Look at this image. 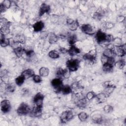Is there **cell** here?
<instances>
[{"label": "cell", "mask_w": 126, "mask_h": 126, "mask_svg": "<svg viewBox=\"0 0 126 126\" xmlns=\"http://www.w3.org/2000/svg\"><path fill=\"white\" fill-rule=\"evenodd\" d=\"M13 41L16 43H20V44H24L25 43L26 41V38L24 34H17L14 39Z\"/></svg>", "instance_id": "18"}, {"label": "cell", "mask_w": 126, "mask_h": 126, "mask_svg": "<svg viewBox=\"0 0 126 126\" xmlns=\"http://www.w3.org/2000/svg\"><path fill=\"white\" fill-rule=\"evenodd\" d=\"M63 69L61 68H58L56 71V74L58 78H62V75H63Z\"/></svg>", "instance_id": "46"}, {"label": "cell", "mask_w": 126, "mask_h": 126, "mask_svg": "<svg viewBox=\"0 0 126 126\" xmlns=\"http://www.w3.org/2000/svg\"><path fill=\"white\" fill-rule=\"evenodd\" d=\"M25 53H26V55L27 57V58L29 60H32L35 54L33 51V50L32 49H28L26 50L25 49Z\"/></svg>", "instance_id": "32"}, {"label": "cell", "mask_w": 126, "mask_h": 126, "mask_svg": "<svg viewBox=\"0 0 126 126\" xmlns=\"http://www.w3.org/2000/svg\"><path fill=\"white\" fill-rule=\"evenodd\" d=\"M113 110V107L110 105H107L104 106L103 108L104 111L106 113H109L111 112Z\"/></svg>", "instance_id": "42"}, {"label": "cell", "mask_w": 126, "mask_h": 126, "mask_svg": "<svg viewBox=\"0 0 126 126\" xmlns=\"http://www.w3.org/2000/svg\"><path fill=\"white\" fill-rule=\"evenodd\" d=\"M42 107L35 105L32 109H31L30 115L31 116L35 118H39L42 114Z\"/></svg>", "instance_id": "10"}, {"label": "cell", "mask_w": 126, "mask_h": 126, "mask_svg": "<svg viewBox=\"0 0 126 126\" xmlns=\"http://www.w3.org/2000/svg\"><path fill=\"white\" fill-rule=\"evenodd\" d=\"M117 21L119 22H123L125 20V17L123 15H119V16L117 17Z\"/></svg>", "instance_id": "49"}, {"label": "cell", "mask_w": 126, "mask_h": 126, "mask_svg": "<svg viewBox=\"0 0 126 126\" xmlns=\"http://www.w3.org/2000/svg\"><path fill=\"white\" fill-rule=\"evenodd\" d=\"M112 49L114 54L119 57H123L126 54V47L125 45L123 44L120 46H113Z\"/></svg>", "instance_id": "8"}, {"label": "cell", "mask_w": 126, "mask_h": 126, "mask_svg": "<svg viewBox=\"0 0 126 126\" xmlns=\"http://www.w3.org/2000/svg\"><path fill=\"white\" fill-rule=\"evenodd\" d=\"M78 117L81 122H85L87 120L88 118V115L86 113L82 112L78 114Z\"/></svg>", "instance_id": "35"}, {"label": "cell", "mask_w": 126, "mask_h": 126, "mask_svg": "<svg viewBox=\"0 0 126 126\" xmlns=\"http://www.w3.org/2000/svg\"><path fill=\"white\" fill-rule=\"evenodd\" d=\"M11 24L10 25H3L1 26L0 28V33L5 35L10 33V26Z\"/></svg>", "instance_id": "23"}, {"label": "cell", "mask_w": 126, "mask_h": 126, "mask_svg": "<svg viewBox=\"0 0 126 126\" xmlns=\"http://www.w3.org/2000/svg\"><path fill=\"white\" fill-rule=\"evenodd\" d=\"M1 3L3 5V6L6 9L9 8L10 7L11 5V1L8 0H4V1H3L2 3Z\"/></svg>", "instance_id": "44"}, {"label": "cell", "mask_w": 126, "mask_h": 126, "mask_svg": "<svg viewBox=\"0 0 126 126\" xmlns=\"http://www.w3.org/2000/svg\"><path fill=\"white\" fill-rule=\"evenodd\" d=\"M86 62L90 64H93L96 62V53L95 50H92L83 56Z\"/></svg>", "instance_id": "1"}, {"label": "cell", "mask_w": 126, "mask_h": 126, "mask_svg": "<svg viewBox=\"0 0 126 126\" xmlns=\"http://www.w3.org/2000/svg\"><path fill=\"white\" fill-rule=\"evenodd\" d=\"M44 97V95L41 93H38L36 94L33 98V102L35 105L42 107Z\"/></svg>", "instance_id": "9"}, {"label": "cell", "mask_w": 126, "mask_h": 126, "mask_svg": "<svg viewBox=\"0 0 126 126\" xmlns=\"http://www.w3.org/2000/svg\"><path fill=\"white\" fill-rule=\"evenodd\" d=\"M33 30L35 32H40L44 27V23L42 21H38L32 25Z\"/></svg>", "instance_id": "15"}, {"label": "cell", "mask_w": 126, "mask_h": 126, "mask_svg": "<svg viewBox=\"0 0 126 126\" xmlns=\"http://www.w3.org/2000/svg\"><path fill=\"white\" fill-rule=\"evenodd\" d=\"M93 121L97 124H100L102 123L103 122V118L101 116H98V115H95L92 118Z\"/></svg>", "instance_id": "39"}, {"label": "cell", "mask_w": 126, "mask_h": 126, "mask_svg": "<svg viewBox=\"0 0 126 126\" xmlns=\"http://www.w3.org/2000/svg\"><path fill=\"white\" fill-rule=\"evenodd\" d=\"M48 40L50 44H54L56 43L58 40V36L53 32L49 33L48 35Z\"/></svg>", "instance_id": "19"}, {"label": "cell", "mask_w": 126, "mask_h": 126, "mask_svg": "<svg viewBox=\"0 0 126 126\" xmlns=\"http://www.w3.org/2000/svg\"><path fill=\"white\" fill-rule=\"evenodd\" d=\"M115 66L118 68V69H123L124 68V67L125 66L126 63H125V61L123 60H120L119 61H118L117 62H116L115 63Z\"/></svg>", "instance_id": "34"}, {"label": "cell", "mask_w": 126, "mask_h": 126, "mask_svg": "<svg viewBox=\"0 0 126 126\" xmlns=\"http://www.w3.org/2000/svg\"><path fill=\"white\" fill-rule=\"evenodd\" d=\"M74 21V20H73L72 19H70V18H69V19H67L66 20V23L68 25H69L71 24H72Z\"/></svg>", "instance_id": "52"}, {"label": "cell", "mask_w": 126, "mask_h": 126, "mask_svg": "<svg viewBox=\"0 0 126 126\" xmlns=\"http://www.w3.org/2000/svg\"><path fill=\"white\" fill-rule=\"evenodd\" d=\"M0 77L3 82H7L9 78V73L6 70H1L0 72Z\"/></svg>", "instance_id": "24"}, {"label": "cell", "mask_w": 126, "mask_h": 126, "mask_svg": "<svg viewBox=\"0 0 126 126\" xmlns=\"http://www.w3.org/2000/svg\"><path fill=\"white\" fill-rule=\"evenodd\" d=\"M10 41L9 39L5 37L4 35L0 33V44L1 47H6L10 44Z\"/></svg>", "instance_id": "21"}, {"label": "cell", "mask_w": 126, "mask_h": 126, "mask_svg": "<svg viewBox=\"0 0 126 126\" xmlns=\"http://www.w3.org/2000/svg\"><path fill=\"white\" fill-rule=\"evenodd\" d=\"M25 79H26L22 75H21L20 76H19L15 78V83L17 85L20 86L24 83Z\"/></svg>", "instance_id": "31"}, {"label": "cell", "mask_w": 126, "mask_h": 126, "mask_svg": "<svg viewBox=\"0 0 126 126\" xmlns=\"http://www.w3.org/2000/svg\"><path fill=\"white\" fill-rule=\"evenodd\" d=\"M1 110L3 113H7L9 112L11 109V104L9 100L4 99L0 103Z\"/></svg>", "instance_id": "11"}, {"label": "cell", "mask_w": 126, "mask_h": 126, "mask_svg": "<svg viewBox=\"0 0 126 126\" xmlns=\"http://www.w3.org/2000/svg\"><path fill=\"white\" fill-rule=\"evenodd\" d=\"M114 26V25L113 24V23L111 22H107L103 25V27H104L103 28L105 29H110L113 28Z\"/></svg>", "instance_id": "45"}, {"label": "cell", "mask_w": 126, "mask_h": 126, "mask_svg": "<svg viewBox=\"0 0 126 126\" xmlns=\"http://www.w3.org/2000/svg\"><path fill=\"white\" fill-rule=\"evenodd\" d=\"M68 53L70 56H73L80 53V50L78 48L75 46L74 45H71L70 48L68 50Z\"/></svg>", "instance_id": "20"}, {"label": "cell", "mask_w": 126, "mask_h": 126, "mask_svg": "<svg viewBox=\"0 0 126 126\" xmlns=\"http://www.w3.org/2000/svg\"><path fill=\"white\" fill-rule=\"evenodd\" d=\"M72 90L71 88V86L68 85H63L61 90L60 92H62V94H70L72 92Z\"/></svg>", "instance_id": "25"}, {"label": "cell", "mask_w": 126, "mask_h": 126, "mask_svg": "<svg viewBox=\"0 0 126 126\" xmlns=\"http://www.w3.org/2000/svg\"><path fill=\"white\" fill-rule=\"evenodd\" d=\"M39 73L41 76H47L49 73V70L48 68L45 67H41L39 70Z\"/></svg>", "instance_id": "29"}, {"label": "cell", "mask_w": 126, "mask_h": 126, "mask_svg": "<svg viewBox=\"0 0 126 126\" xmlns=\"http://www.w3.org/2000/svg\"><path fill=\"white\" fill-rule=\"evenodd\" d=\"M113 68V65L109 64L107 63H103L102 65V70L104 72L106 73H109L112 71Z\"/></svg>", "instance_id": "27"}, {"label": "cell", "mask_w": 126, "mask_h": 126, "mask_svg": "<svg viewBox=\"0 0 126 126\" xmlns=\"http://www.w3.org/2000/svg\"><path fill=\"white\" fill-rule=\"evenodd\" d=\"M106 35L104 32L101 30H99L95 34V39L98 44H103L106 42Z\"/></svg>", "instance_id": "7"}, {"label": "cell", "mask_w": 126, "mask_h": 126, "mask_svg": "<svg viewBox=\"0 0 126 126\" xmlns=\"http://www.w3.org/2000/svg\"><path fill=\"white\" fill-rule=\"evenodd\" d=\"M73 118V112L71 110H66L62 112L60 116V120L62 123H66Z\"/></svg>", "instance_id": "4"}, {"label": "cell", "mask_w": 126, "mask_h": 126, "mask_svg": "<svg viewBox=\"0 0 126 126\" xmlns=\"http://www.w3.org/2000/svg\"><path fill=\"white\" fill-rule=\"evenodd\" d=\"M77 38L75 34H72L69 35L67 38L68 43L71 45H73L77 41Z\"/></svg>", "instance_id": "30"}, {"label": "cell", "mask_w": 126, "mask_h": 126, "mask_svg": "<svg viewBox=\"0 0 126 126\" xmlns=\"http://www.w3.org/2000/svg\"><path fill=\"white\" fill-rule=\"evenodd\" d=\"M48 56L50 58H51L52 59H58L60 57L59 53L55 50L50 51L48 53Z\"/></svg>", "instance_id": "37"}, {"label": "cell", "mask_w": 126, "mask_h": 126, "mask_svg": "<svg viewBox=\"0 0 126 126\" xmlns=\"http://www.w3.org/2000/svg\"><path fill=\"white\" fill-rule=\"evenodd\" d=\"M79 26V25L78 21L77 20H75V21L74 20V21L72 24L68 25V27H69V29H70V30H71L72 31H74L77 30V29L78 28Z\"/></svg>", "instance_id": "38"}, {"label": "cell", "mask_w": 126, "mask_h": 126, "mask_svg": "<svg viewBox=\"0 0 126 126\" xmlns=\"http://www.w3.org/2000/svg\"><path fill=\"white\" fill-rule=\"evenodd\" d=\"M0 12L1 13H3V12H4L5 11H6V9L3 6V5L0 3Z\"/></svg>", "instance_id": "51"}, {"label": "cell", "mask_w": 126, "mask_h": 126, "mask_svg": "<svg viewBox=\"0 0 126 126\" xmlns=\"http://www.w3.org/2000/svg\"><path fill=\"white\" fill-rule=\"evenodd\" d=\"M70 71H69V70L67 68L63 69L62 77L64 78H68L70 77Z\"/></svg>", "instance_id": "40"}, {"label": "cell", "mask_w": 126, "mask_h": 126, "mask_svg": "<svg viewBox=\"0 0 126 126\" xmlns=\"http://www.w3.org/2000/svg\"><path fill=\"white\" fill-rule=\"evenodd\" d=\"M113 39H114V37H113V36L111 34H107V35H106V42L109 43V42H112Z\"/></svg>", "instance_id": "48"}, {"label": "cell", "mask_w": 126, "mask_h": 126, "mask_svg": "<svg viewBox=\"0 0 126 126\" xmlns=\"http://www.w3.org/2000/svg\"><path fill=\"white\" fill-rule=\"evenodd\" d=\"M81 29L83 32L89 35H93L95 32L94 27L89 24H83L82 25Z\"/></svg>", "instance_id": "6"}, {"label": "cell", "mask_w": 126, "mask_h": 126, "mask_svg": "<svg viewBox=\"0 0 126 126\" xmlns=\"http://www.w3.org/2000/svg\"><path fill=\"white\" fill-rule=\"evenodd\" d=\"M104 14L105 11H104V10L102 9H99L94 13L93 16L94 19L97 20H100V19H102L104 16Z\"/></svg>", "instance_id": "16"}, {"label": "cell", "mask_w": 126, "mask_h": 126, "mask_svg": "<svg viewBox=\"0 0 126 126\" xmlns=\"http://www.w3.org/2000/svg\"><path fill=\"white\" fill-rule=\"evenodd\" d=\"M115 88H116V86H114V85H113V84L107 86L105 87V89H104L103 93L106 96V97H108L113 93V92L114 91Z\"/></svg>", "instance_id": "14"}, {"label": "cell", "mask_w": 126, "mask_h": 126, "mask_svg": "<svg viewBox=\"0 0 126 126\" xmlns=\"http://www.w3.org/2000/svg\"><path fill=\"white\" fill-rule=\"evenodd\" d=\"M107 63L114 65V64L115 63V59L113 58V57H109V58L108 57L107 58Z\"/></svg>", "instance_id": "47"}, {"label": "cell", "mask_w": 126, "mask_h": 126, "mask_svg": "<svg viewBox=\"0 0 126 126\" xmlns=\"http://www.w3.org/2000/svg\"><path fill=\"white\" fill-rule=\"evenodd\" d=\"M32 79L33 81L36 83H39L42 81V78L40 75H34L32 77Z\"/></svg>", "instance_id": "43"}, {"label": "cell", "mask_w": 126, "mask_h": 126, "mask_svg": "<svg viewBox=\"0 0 126 126\" xmlns=\"http://www.w3.org/2000/svg\"><path fill=\"white\" fill-rule=\"evenodd\" d=\"M95 97L96 98L97 101L98 103H103L105 102L107 98L103 92L99 93L98 94H96Z\"/></svg>", "instance_id": "26"}, {"label": "cell", "mask_w": 126, "mask_h": 126, "mask_svg": "<svg viewBox=\"0 0 126 126\" xmlns=\"http://www.w3.org/2000/svg\"><path fill=\"white\" fill-rule=\"evenodd\" d=\"M103 55L107 57H112L114 54V52L112 49V48H106L103 52Z\"/></svg>", "instance_id": "28"}, {"label": "cell", "mask_w": 126, "mask_h": 126, "mask_svg": "<svg viewBox=\"0 0 126 126\" xmlns=\"http://www.w3.org/2000/svg\"><path fill=\"white\" fill-rule=\"evenodd\" d=\"M95 95H96V94H95L94 92L91 91V92H88L87 94L86 98H87V99L88 100H91L92 99H93V98L95 97Z\"/></svg>", "instance_id": "41"}, {"label": "cell", "mask_w": 126, "mask_h": 126, "mask_svg": "<svg viewBox=\"0 0 126 126\" xmlns=\"http://www.w3.org/2000/svg\"><path fill=\"white\" fill-rule=\"evenodd\" d=\"M51 84L54 89L56 90L57 93H60L61 92V90L63 86L62 78L58 77L54 78L51 81Z\"/></svg>", "instance_id": "5"}, {"label": "cell", "mask_w": 126, "mask_h": 126, "mask_svg": "<svg viewBox=\"0 0 126 126\" xmlns=\"http://www.w3.org/2000/svg\"><path fill=\"white\" fill-rule=\"evenodd\" d=\"M13 51L18 58H20L25 52V49L22 46H17L14 48Z\"/></svg>", "instance_id": "22"}, {"label": "cell", "mask_w": 126, "mask_h": 126, "mask_svg": "<svg viewBox=\"0 0 126 126\" xmlns=\"http://www.w3.org/2000/svg\"><path fill=\"white\" fill-rule=\"evenodd\" d=\"M31 111V108L30 106L25 103H21L17 109V113L19 115L24 116L27 114H30Z\"/></svg>", "instance_id": "3"}, {"label": "cell", "mask_w": 126, "mask_h": 126, "mask_svg": "<svg viewBox=\"0 0 126 126\" xmlns=\"http://www.w3.org/2000/svg\"><path fill=\"white\" fill-rule=\"evenodd\" d=\"M112 42L114 46H120L123 45L122 39L119 37L114 38Z\"/></svg>", "instance_id": "36"}, {"label": "cell", "mask_w": 126, "mask_h": 126, "mask_svg": "<svg viewBox=\"0 0 126 126\" xmlns=\"http://www.w3.org/2000/svg\"><path fill=\"white\" fill-rule=\"evenodd\" d=\"M59 50H60V52L61 53H63V54H64V53H66L68 52V50H67L66 49H65V48H63V47L60 48Z\"/></svg>", "instance_id": "50"}, {"label": "cell", "mask_w": 126, "mask_h": 126, "mask_svg": "<svg viewBox=\"0 0 126 126\" xmlns=\"http://www.w3.org/2000/svg\"><path fill=\"white\" fill-rule=\"evenodd\" d=\"M50 5L45 3H43L41 5L39 10V13H38L39 16H42L44 14L48 13L50 11Z\"/></svg>", "instance_id": "13"}, {"label": "cell", "mask_w": 126, "mask_h": 126, "mask_svg": "<svg viewBox=\"0 0 126 126\" xmlns=\"http://www.w3.org/2000/svg\"><path fill=\"white\" fill-rule=\"evenodd\" d=\"M80 61L78 59H70L66 61V65L67 68L70 72L75 71L79 67Z\"/></svg>", "instance_id": "2"}, {"label": "cell", "mask_w": 126, "mask_h": 126, "mask_svg": "<svg viewBox=\"0 0 126 126\" xmlns=\"http://www.w3.org/2000/svg\"><path fill=\"white\" fill-rule=\"evenodd\" d=\"M76 104V105L80 109H84L86 107L88 104V100L86 97H82L79 99H77Z\"/></svg>", "instance_id": "12"}, {"label": "cell", "mask_w": 126, "mask_h": 126, "mask_svg": "<svg viewBox=\"0 0 126 126\" xmlns=\"http://www.w3.org/2000/svg\"><path fill=\"white\" fill-rule=\"evenodd\" d=\"M21 75H22L25 78V79H28L33 77L34 75V72L33 69L29 68L24 70L22 72Z\"/></svg>", "instance_id": "17"}, {"label": "cell", "mask_w": 126, "mask_h": 126, "mask_svg": "<svg viewBox=\"0 0 126 126\" xmlns=\"http://www.w3.org/2000/svg\"><path fill=\"white\" fill-rule=\"evenodd\" d=\"M16 87L13 83H7L5 86V90L9 93H12L15 90Z\"/></svg>", "instance_id": "33"}]
</instances>
